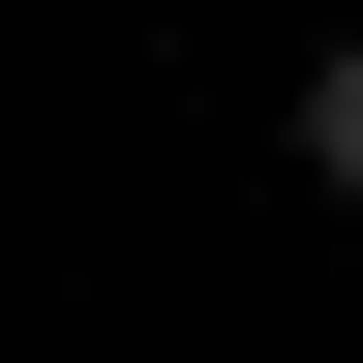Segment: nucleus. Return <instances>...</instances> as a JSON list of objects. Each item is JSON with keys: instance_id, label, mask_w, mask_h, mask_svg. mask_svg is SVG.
Here are the masks:
<instances>
[{"instance_id": "1", "label": "nucleus", "mask_w": 363, "mask_h": 363, "mask_svg": "<svg viewBox=\"0 0 363 363\" xmlns=\"http://www.w3.org/2000/svg\"><path fill=\"white\" fill-rule=\"evenodd\" d=\"M303 152H333V182H363V30H333V61H303Z\"/></svg>"}]
</instances>
